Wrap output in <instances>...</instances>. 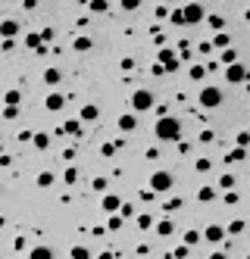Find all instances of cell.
<instances>
[{
  "label": "cell",
  "instance_id": "24",
  "mask_svg": "<svg viewBox=\"0 0 250 259\" xmlns=\"http://www.w3.org/2000/svg\"><path fill=\"white\" fill-rule=\"evenodd\" d=\"M188 75H191V82H200V78L206 75V66H200V63H194V66H191V72H188Z\"/></svg>",
  "mask_w": 250,
  "mask_h": 259
},
{
  "label": "cell",
  "instance_id": "6",
  "mask_svg": "<svg viewBox=\"0 0 250 259\" xmlns=\"http://www.w3.org/2000/svg\"><path fill=\"white\" fill-rule=\"evenodd\" d=\"M247 69L241 66V63H228V69H225V82H232V85H238V82H247Z\"/></svg>",
  "mask_w": 250,
  "mask_h": 259
},
{
  "label": "cell",
  "instance_id": "32",
  "mask_svg": "<svg viewBox=\"0 0 250 259\" xmlns=\"http://www.w3.org/2000/svg\"><path fill=\"white\" fill-rule=\"evenodd\" d=\"M91 187H94L97 194H103L106 187H109V181H106V178H94V181H91Z\"/></svg>",
  "mask_w": 250,
  "mask_h": 259
},
{
  "label": "cell",
  "instance_id": "33",
  "mask_svg": "<svg viewBox=\"0 0 250 259\" xmlns=\"http://www.w3.org/2000/svg\"><path fill=\"white\" fill-rule=\"evenodd\" d=\"M206 22H209V28H216V32H222V25H225V19H222V16H209V19H206Z\"/></svg>",
  "mask_w": 250,
  "mask_h": 259
},
{
  "label": "cell",
  "instance_id": "10",
  "mask_svg": "<svg viewBox=\"0 0 250 259\" xmlns=\"http://www.w3.org/2000/svg\"><path fill=\"white\" fill-rule=\"evenodd\" d=\"M119 203L122 200H119L116 194H106L103 200H100V209H103V213H119Z\"/></svg>",
  "mask_w": 250,
  "mask_h": 259
},
{
  "label": "cell",
  "instance_id": "1",
  "mask_svg": "<svg viewBox=\"0 0 250 259\" xmlns=\"http://www.w3.org/2000/svg\"><path fill=\"white\" fill-rule=\"evenodd\" d=\"M153 131H156V137H159V141H166V144L182 141V122H178L175 116H169V113L156 119V128H153Z\"/></svg>",
  "mask_w": 250,
  "mask_h": 259
},
{
  "label": "cell",
  "instance_id": "25",
  "mask_svg": "<svg viewBox=\"0 0 250 259\" xmlns=\"http://www.w3.org/2000/svg\"><path fill=\"white\" fill-rule=\"evenodd\" d=\"M53 181H56L53 172H41V175H38V187H50Z\"/></svg>",
  "mask_w": 250,
  "mask_h": 259
},
{
  "label": "cell",
  "instance_id": "3",
  "mask_svg": "<svg viewBox=\"0 0 250 259\" xmlns=\"http://www.w3.org/2000/svg\"><path fill=\"white\" fill-rule=\"evenodd\" d=\"M219 103H222V91H219L216 85H206L203 91H200V106L203 109H216Z\"/></svg>",
  "mask_w": 250,
  "mask_h": 259
},
{
  "label": "cell",
  "instance_id": "14",
  "mask_svg": "<svg viewBox=\"0 0 250 259\" xmlns=\"http://www.w3.org/2000/svg\"><path fill=\"white\" fill-rule=\"evenodd\" d=\"M63 131H66V134H75V137H82V134H85V128H82V122H78V119H69V122L63 125Z\"/></svg>",
  "mask_w": 250,
  "mask_h": 259
},
{
  "label": "cell",
  "instance_id": "44",
  "mask_svg": "<svg viewBox=\"0 0 250 259\" xmlns=\"http://www.w3.org/2000/svg\"><path fill=\"white\" fill-rule=\"evenodd\" d=\"M188 250H191V247H188V244H182V247H178V250H175L172 256H175V259H185V256H188Z\"/></svg>",
  "mask_w": 250,
  "mask_h": 259
},
{
  "label": "cell",
  "instance_id": "37",
  "mask_svg": "<svg viewBox=\"0 0 250 259\" xmlns=\"http://www.w3.org/2000/svg\"><path fill=\"white\" fill-rule=\"evenodd\" d=\"M197 241H200V231H185V244L188 247H194Z\"/></svg>",
  "mask_w": 250,
  "mask_h": 259
},
{
  "label": "cell",
  "instance_id": "20",
  "mask_svg": "<svg viewBox=\"0 0 250 259\" xmlns=\"http://www.w3.org/2000/svg\"><path fill=\"white\" fill-rule=\"evenodd\" d=\"M213 47H219V50H225V47H232V38H228V35H222V32H219V35L213 38Z\"/></svg>",
  "mask_w": 250,
  "mask_h": 259
},
{
  "label": "cell",
  "instance_id": "34",
  "mask_svg": "<svg viewBox=\"0 0 250 259\" xmlns=\"http://www.w3.org/2000/svg\"><path fill=\"white\" fill-rule=\"evenodd\" d=\"M88 256H91L88 247H72V259H88Z\"/></svg>",
  "mask_w": 250,
  "mask_h": 259
},
{
  "label": "cell",
  "instance_id": "21",
  "mask_svg": "<svg viewBox=\"0 0 250 259\" xmlns=\"http://www.w3.org/2000/svg\"><path fill=\"white\" fill-rule=\"evenodd\" d=\"M172 231H175V225L169 222V218H166V222H159V225H156V234H159V237H169Z\"/></svg>",
  "mask_w": 250,
  "mask_h": 259
},
{
  "label": "cell",
  "instance_id": "42",
  "mask_svg": "<svg viewBox=\"0 0 250 259\" xmlns=\"http://www.w3.org/2000/svg\"><path fill=\"white\" fill-rule=\"evenodd\" d=\"M194 169H197V172H209V159H197Z\"/></svg>",
  "mask_w": 250,
  "mask_h": 259
},
{
  "label": "cell",
  "instance_id": "47",
  "mask_svg": "<svg viewBox=\"0 0 250 259\" xmlns=\"http://www.w3.org/2000/svg\"><path fill=\"white\" fill-rule=\"evenodd\" d=\"M150 72H153V75H166V66L163 63H153V66H150Z\"/></svg>",
  "mask_w": 250,
  "mask_h": 259
},
{
  "label": "cell",
  "instance_id": "46",
  "mask_svg": "<svg viewBox=\"0 0 250 259\" xmlns=\"http://www.w3.org/2000/svg\"><path fill=\"white\" fill-rule=\"evenodd\" d=\"M41 41H44V44L53 41V28H44V32H41Z\"/></svg>",
  "mask_w": 250,
  "mask_h": 259
},
{
  "label": "cell",
  "instance_id": "16",
  "mask_svg": "<svg viewBox=\"0 0 250 259\" xmlns=\"http://www.w3.org/2000/svg\"><path fill=\"white\" fill-rule=\"evenodd\" d=\"M97 116H100V109H97L94 103H88V106H82V122H94Z\"/></svg>",
  "mask_w": 250,
  "mask_h": 259
},
{
  "label": "cell",
  "instance_id": "27",
  "mask_svg": "<svg viewBox=\"0 0 250 259\" xmlns=\"http://www.w3.org/2000/svg\"><path fill=\"white\" fill-rule=\"evenodd\" d=\"M216 184L222 187V191H232V187H235V175H222V178H219Z\"/></svg>",
  "mask_w": 250,
  "mask_h": 259
},
{
  "label": "cell",
  "instance_id": "12",
  "mask_svg": "<svg viewBox=\"0 0 250 259\" xmlns=\"http://www.w3.org/2000/svg\"><path fill=\"white\" fill-rule=\"evenodd\" d=\"M119 128H122V131H135V128H138V116L135 113L119 116Z\"/></svg>",
  "mask_w": 250,
  "mask_h": 259
},
{
  "label": "cell",
  "instance_id": "38",
  "mask_svg": "<svg viewBox=\"0 0 250 259\" xmlns=\"http://www.w3.org/2000/svg\"><path fill=\"white\" fill-rule=\"evenodd\" d=\"M169 19H172V25H185V13H182V9H175V13H169Z\"/></svg>",
  "mask_w": 250,
  "mask_h": 259
},
{
  "label": "cell",
  "instance_id": "31",
  "mask_svg": "<svg viewBox=\"0 0 250 259\" xmlns=\"http://www.w3.org/2000/svg\"><path fill=\"white\" fill-rule=\"evenodd\" d=\"M106 9H109L106 0H91V13H106Z\"/></svg>",
  "mask_w": 250,
  "mask_h": 259
},
{
  "label": "cell",
  "instance_id": "26",
  "mask_svg": "<svg viewBox=\"0 0 250 259\" xmlns=\"http://www.w3.org/2000/svg\"><path fill=\"white\" fill-rule=\"evenodd\" d=\"M213 197H216V191H213V187H200V191H197V200H203V203H209Z\"/></svg>",
  "mask_w": 250,
  "mask_h": 259
},
{
  "label": "cell",
  "instance_id": "7",
  "mask_svg": "<svg viewBox=\"0 0 250 259\" xmlns=\"http://www.w3.org/2000/svg\"><path fill=\"white\" fill-rule=\"evenodd\" d=\"M159 63L166 66V72H175V69H178V63H182V59L175 56V50H169V47H163V50H159Z\"/></svg>",
  "mask_w": 250,
  "mask_h": 259
},
{
  "label": "cell",
  "instance_id": "19",
  "mask_svg": "<svg viewBox=\"0 0 250 259\" xmlns=\"http://www.w3.org/2000/svg\"><path fill=\"white\" fill-rule=\"evenodd\" d=\"M32 259H53V250H50V247H35Z\"/></svg>",
  "mask_w": 250,
  "mask_h": 259
},
{
  "label": "cell",
  "instance_id": "48",
  "mask_svg": "<svg viewBox=\"0 0 250 259\" xmlns=\"http://www.w3.org/2000/svg\"><path fill=\"white\" fill-rule=\"evenodd\" d=\"M32 134H35V131H19L16 137H19V141H22V144H28V141H32Z\"/></svg>",
  "mask_w": 250,
  "mask_h": 259
},
{
  "label": "cell",
  "instance_id": "43",
  "mask_svg": "<svg viewBox=\"0 0 250 259\" xmlns=\"http://www.w3.org/2000/svg\"><path fill=\"white\" fill-rule=\"evenodd\" d=\"M19 100H22V94H19V91H6V103H19Z\"/></svg>",
  "mask_w": 250,
  "mask_h": 259
},
{
  "label": "cell",
  "instance_id": "11",
  "mask_svg": "<svg viewBox=\"0 0 250 259\" xmlns=\"http://www.w3.org/2000/svg\"><path fill=\"white\" fill-rule=\"evenodd\" d=\"M44 106L50 109V113H59V109H63V106H66V97H63V94H50Z\"/></svg>",
  "mask_w": 250,
  "mask_h": 259
},
{
  "label": "cell",
  "instance_id": "4",
  "mask_svg": "<svg viewBox=\"0 0 250 259\" xmlns=\"http://www.w3.org/2000/svg\"><path fill=\"white\" fill-rule=\"evenodd\" d=\"M172 184H175V178L169 175V172H153V175H150V187H153V194L172 191Z\"/></svg>",
  "mask_w": 250,
  "mask_h": 259
},
{
  "label": "cell",
  "instance_id": "35",
  "mask_svg": "<svg viewBox=\"0 0 250 259\" xmlns=\"http://www.w3.org/2000/svg\"><path fill=\"white\" fill-rule=\"evenodd\" d=\"M63 181H66V184H75V181H78V169H66Z\"/></svg>",
  "mask_w": 250,
  "mask_h": 259
},
{
  "label": "cell",
  "instance_id": "51",
  "mask_svg": "<svg viewBox=\"0 0 250 259\" xmlns=\"http://www.w3.org/2000/svg\"><path fill=\"white\" fill-rule=\"evenodd\" d=\"M22 6H25V9H35V6H38V0H25Z\"/></svg>",
  "mask_w": 250,
  "mask_h": 259
},
{
  "label": "cell",
  "instance_id": "52",
  "mask_svg": "<svg viewBox=\"0 0 250 259\" xmlns=\"http://www.w3.org/2000/svg\"><path fill=\"white\" fill-rule=\"evenodd\" d=\"M166 3H169V0H166Z\"/></svg>",
  "mask_w": 250,
  "mask_h": 259
},
{
  "label": "cell",
  "instance_id": "30",
  "mask_svg": "<svg viewBox=\"0 0 250 259\" xmlns=\"http://www.w3.org/2000/svg\"><path fill=\"white\" fill-rule=\"evenodd\" d=\"M241 231H244V222H241V218H235V222L225 228V234H241Z\"/></svg>",
  "mask_w": 250,
  "mask_h": 259
},
{
  "label": "cell",
  "instance_id": "36",
  "mask_svg": "<svg viewBox=\"0 0 250 259\" xmlns=\"http://www.w3.org/2000/svg\"><path fill=\"white\" fill-rule=\"evenodd\" d=\"M235 59H238V53L232 50V47H225V50H222V63L228 66V63H235Z\"/></svg>",
  "mask_w": 250,
  "mask_h": 259
},
{
  "label": "cell",
  "instance_id": "9",
  "mask_svg": "<svg viewBox=\"0 0 250 259\" xmlns=\"http://www.w3.org/2000/svg\"><path fill=\"white\" fill-rule=\"evenodd\" d=\"M72 47H75L78 53H88V50L94 47V41H91L88 35H75V38H72Z\"/></svg>",
  "mask_w": 250,
  "mask_h": 259
},
{
  "label": "cell",
  "instance_id": "41",
  "mask_svg": "<svg viewBox=\"0 0 250 259\" xmlns=\"http://www.w3.org/2000/svg\"><path fill=\"white\" fill-rule=\"evenodd\" d=\"M119 3H122V9H138V6H141V0H119Z\"/></svg>",
  "mask_w": 250,
  "mask_h": 259
},
{
  "label": "cell",
  "instance_id": "39",
  "mask_svg": "<svg viewBox=\"0 0 250 259\" xmlns=\"http://www.w3.org/2000/svg\"><path fill=\"white\" fill-rule=\"evenodd\" d=\"M163 209H166V213H175V209H182V197H175V200H169V203H166Z\"/></svg>",
  "mask_w": 250,
  "mask_h": 259
},
{
  "label": "cell",
  "instance_id": "5",
  "mask_svg": "<svg viewBox=\"0 0 250 259\" xmlns=\"http://www.w3.org/2000/svg\"><path fill=\"white\" fill-rule=\"evenodd\" d=\"M182 13H185V25H197V22H203V19H206V9L200 3H188Z\"/></svg>",
  "mask_w": 250,
  "mask_h": 259
},
{
  "label": "cell",
  "instance_id": "29",
  "mask_svg": "<svg viewBox=\"0 0 250 259\" xmlns=\"http://www.w3.org/2000/svg\"><path fill=\"white\" fill-rule=\"evenodd\" d=\"M150 225H153V218H150V213H141V216H138V228H141V231H147Z\"/></svg>",
  "mask_w": 250,
  "mask_h": 259
},
{
  "label": "cell",
  "instance_id": "50",
  "mask_svg": "<svg viewBox=\"0 0 250 259\" xmlns=\"http://www.w3.org/2000/svg\"><path fill=\"white\" fill-rule=\"evenodd\" d=\"M153 41H156L159 47H166V35H159V32H153Z\"/></svg>",
  "mask_w": 250,
  "mask_h": 259
},
{
  "label": "cell",
  "instance_id": "23",
  "mask_svg": "<svg viewBox=\"0 0 250 259\" xmlns=\"http://www.w3.org/2000/svg\"><path fill=\"white\" fill-rule=\"evenodd\" d=\"M0 116H3V119H9V122H13V119L19 116V103H6V106H3V113H0Z\"/></svg>",
  "mask_w": 250,
  "mask_h": 259
},
{
  "label": "cell",
  "instance_id": "45",
  "mask_svg": "<svg viewBox=\"0 0 250 259\" xmlns=\"http://www.w3.org/2000/svg\"><path fill=\"white\" fill-rule=\"evenodd\" d=\"M250 144V131H241L238 134V147H247Z\"/></svg>",
  "mask_w": 250,
  "mask_h": 259
},
{
  "label": "cell",
  "instance_id": "8",
  "mask_svg": "<svg viewBox=\"0 0 250 259\" xmlns=\"http://www.w3.org/2000/svg\"><path fill=\"white\" fill-rule=\"evenodd\" d=\"M203 237H206L209 244H219V241L225 237V228H222V225H209L206 231H203Z\"/></svg>",
  "mask_w": 250,
  "mask_h": 259
},
{
  "label": "cell",
  "instance_id": "28",
  "mask_svg": "<svg viewBox=\"0 0 250 259\" xmlns=\"http://www.w3.org/2000/svg\"><path fill=\"white\" fill-rule=\"evenodd\" d=\"M59 78H63V75H59V69H47V72H44V82L47 85H56Z\"/></svg>",
  "mask_w": 250,
  "mask_h": 259
},
{
  "label": "cell",
  "instance_id": "40",
  "mask_svg": "<svg viewBox=\"0 0 250 259\" xmlns=\"http://www.w3.org/2000/svg\"><path fill=\"white\" fill-rule=\"evenodd\" d=\"M100 153H103L106 159H113L116 156V144H103V147H100Z\"/></svg>",
  "mask_w": 250,
  "mask_h": 259
},
{
  "label": "cell",
  "instance_id": "49",
  "mask_svg": "<svg viewBox=\"0 0 250 259\" xmlns=\"http://www.w3.org/2000/svg\"><path fill=\"white\" fill-rule=\"evenodd\" d=\"M141 200H153V187H144V191H141Z\"/></svg>",
  "mask_w": 250,
  "mask_h": 259
},
{
  "label": "cell",
  "instance_id": "17",
  "mask_svg": "<svg viewBox=\"0 0 250 259\" xmlns=\"http://www.w3.org/2000/svg\"><path fill=\"white\" fill-rule=\"evenodd\" d=\"M244 156H247V147H235V150L225 156V163H241Z\"/></svg>",
  "mask_w": 250,
  "mask_h": 259
},
{
  "label": "cell",
  "instance_id": "18",
  "mask_svg": "<svg viewBox=\"0 0 250 259\" xmlns=\"http://www.w3.org/2000/svg\"><path fill=\"white\" fill-rule=\"evenodd\" d=\"M44 41H41V32H32V35H25V47H32V50H38Z\"/></svg>",
  "mask_w": 250,
  "mask_h": 259
},
{
  "label": "cell",
  "instance_id": "22",
  "mask_svg": "<svg viewBox=\"0 0 250 259\" xmlns=\"http://www.w3.org/2000/svg\"><path fill=\"white\" fill-rule=\"evenodd\" d=\"M119 216H122V218H132V216H135V203L122 200V203H119Z\"/></svg>",
  "mask_w": 250,
  "mask_h": 259
},
{
  "label": "cell",
  "instance_id": "13",
  "mask_svg": "<svg viewBox=\"0 0 250 259\" xmlns=\"http://www.w3.org/2000/svg\"><path fill=\"white\" fill-rule=\"evenodd\" d=\"M0 35H3V38H16V35H19V22H16V19L0 22Z\"/></svg>",
  "mask_w": 250,
  "mask_h": 259
},
{
  "label": "cell",
  "instance_id": "15",
  "mask_svg": "<svg viewBox=\"0 0 250 259\" xmlns=\"http://www.w3.org/2000/svg\"><path fill=\"white\" fill-rule=\"evenodd\" d=\"M32 144L38 147V150H47V147H50V134H44V131H35V134H32Z\"/></svg>",
  "mask_w": 250,
  "mask_h": 259
},
{
  "label": "cell",
  "instance_id": "2",
  "mask_svg": "<svg viewBox=\"0 0 250 259\" xmlns=\"http://www.w3.org/2000/svg\"><path fill=\"white\" fill-rule=\"evenodd\" d=\"M150 106H153V94H150L147 87H138L132 94V109L135 113H150Z\"/></svg>",
  "mask_w": 250,
  "mask_h": 259
}]
</instances>
